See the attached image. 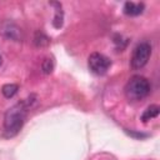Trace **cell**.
<instances>
[{
  "label": "cell",
  "mask_w": 160,
  "mask_h": 160,
  "mask_svg": "<svg viewBox=\"0 0 160 160\" xmlns=\"http://www.w3.org/2000/svg\"><path fill=\"white\" fill-rule=\"evenodd\" d=\"M0 65H1V56H0Z\"/></svg>",
  "instance_id": "10"
},
{
  "label": "cell",
  "mask_w": 160,
  "mask_h": 160,
  "mask_svg": "<svg viewBox=\"0 0 160 160\" xmlns=\"http://www.w3.org/2000/svg\"><path fill=\"white\" fill-rule=\"evenodd\" d=\"M89 69L91 70V72L96 74V75H104L108 72L109 68L111 66V60L105 56L104 54L100 52H92L89 56Z\"/></svg>",
  "instance_id": "4"
},
{
  "label": "cell",
  "mask_w": 160,
  "mask_h": 160,
  "mask_svg": "<svg viewBox=\"0 0 160 160\" xmlns=\"http://www.w3.org/2000/svg\"><path fill=\"white\" fill-rule=\"evenodd\" d=\"M125 96L130 101H139L149 95L150 92V82L146 78L135 75L129 79L124 88Z\"/></svg>",
  "instance_id": "2"
},
{
  "label": "cell",
  "mask_w": 160,
  "mask_h": 160,
  "mask_svg": "<svg viewBox=\"0 0 160 160\" xmlns=\"http://www.w3.org/2000/svg\"><path fill=\"white\" fill-rule=\"evenodd\" d=\"M159 106L158 105H150V106H148L146 108V110L142 112V115H141V120L144 121V122H146V121H149V120H151V119H154V118H156L158 115H159Z\"/></svg>",
  "instance_id": "6"
},
{
  "label": "cell",
  "mask_w": 160,
  "mask_h": 160,
  "mask_svg": "<svg viewBox=\"0 0 160 160\" xmlns=\"http://www.w3.org/2000/svg\"><path fill=\"white\" fill-rule=\"evenodd\" d=\"M150 55H151V46L149 42L144 41V42L138 44L132 51V55H131V60H130L131 68L135 70L144 68L148 64Z\"/></svg>",
  "instance_id": "3"
},
{
  "label": "cell",
  "mask_w": 160,
  "mask_h": 160,
  "mask_svg": "<svg viewBox=\"0 0 160 160\" xmlns=\"http://www.w3.org/2000/svg\"><path fill=\"white\" fill-rule=\"evenodd\" d=\"M31 98H29V99H26V100H24L21 102L15 104L14 106H11L5 112V116H4V131H5L6 136H14L21 130V128H22V125L25 122V119H26L28 110L31 106V102L35 101V100H31Z\"/></svg>",
  "instance_id": "1"
},
{
  "label": "cell",
  "mask_w": 160,
  "mask_h": 160,
  "mask_svg": "<svg viewBox=\"0 0 160 160\" xmlns=\"http://www.w3.org/2000/svg\"><path fill=\"white\" fill-rule=\"evenodd\" d=\"M145 9V5L142 2H134V1H126L124 4V14L129 16H138L140 15Z\"/></svg>",
  "instance_id": "5"
},
{
  "label": "cell",
  "mask_w": 160,
  "mask_h": 160,
  "mask_svg": "<svg viewBox=\"0 0 160 160\" xmlns=\"http://www.w3.org/2000/svg\"><path fill=\"white\" fill-rule=\"evenodd\" d=\"M18 89H19V86H18L16 84H6V85L2 86L1 91H2V95H4L5 98L10 99V98H12V96L18 92Z\"/></svg>",
  "instance_id": "8"
},
{
  "label": "cell",
  "mask_w": 160,
  "mask_h": 160,
  "mask_svg": "<svg viewBox=\"0 0 160 160\" xmlns=\"http://www.w3.org/2000/svg\"><path fill=\"white\" fill-rule=\"evenodd\" d=\"M51 5L56 6L55 11V18H54V26L59 29L62 25V10H61V4L60 2H51Z\"/></svg>",
  "instance_id": "7"
},
{
  "label": "cell",
  "mask_w": 160,
  "mask_h": 160,
  "mask_svg": "<svg viewBox=\"0 0 160 160\" xmlns=\"http://www.w3.org/2000/svg\"><path fill=\"white\" fill-rule=\"evenodd\" d=\"M41 68H42V71H44L45 74H50V72L52 71V69H54V61H52V59L46 58V59L42 61Z\"/></svg>",
  "instance_id": "9"
}]
</instances>
